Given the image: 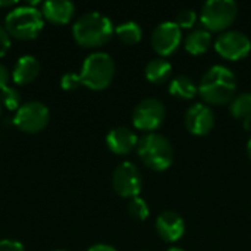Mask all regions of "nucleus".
<instances>
[{"label":"nucleus","mask_w":251,"mask_h":251,"mask_svg":"<svg viewBox=\"0 0 251 251\" xmlns=\"http://www.w3.org/2000/svg\"><path fill=\"white\" fill-rule=\"evenodd\" d=\"M199 94L207 104L231 103L237 94V76L224 65H213L209 68L199 82Z\"/></svg>","instance_id":"1"},{"label":"nucleus","mask_w":251,"mask_h":251,"mask_svg":"<svg viewBox=\"0 0 251 251\" xmlns=\"http://www.w3.org/2000/svg\"><path fill=\"white\" fill-rule=\"evenodd\" d=\"M112 21L100 12H87L74 24L72 34L82 47H99L106 44L113 35Z\"/></svg>","instance_id":"2"},{"label":"nucleus","mask_w":251,"mask_h":251,"mask_svg":"<svg viewBox=\"0 0 251 251\" xmlns=\"http://www.w3.org/2000/svg\"><path fill=\"white\" fill-rule=\"evenodd\" d=\"M137 153L151 171H166L174 162V147L169 138L159 132H149L138 140Z\"/></svg>","instance_id":"3"},{"label":"nucleus","mask_w":251,"mask_h":251,"mask_svg":"<svg viewBox=\"0 0 251 251\" xmlns=\"http://www.w3.org/2000/svg\"><path fill=\"white\" fill-rule=\"evenodd\" d=\"M115 62L110 54L104 51H94L82 63L81 72L76 74L79 85L91 90H104L110 85L115 76Z\"/></svg>","instance_id":"4"},{"label":"nucleus","mask_w":251,"mask_h":251,"mask_svg":"<svg viewBox=\"0 0 251 251\" xmlns=\"http://www.w3.org/2000/svg\"><path fill=\"white\" fill-rule=\"evenodd\" d=\"M43 13L31 6H19L6 15L4 26L9 35L19 40H32L43 29Z\"/></svg>","instance_id":"5"},{"label":"nucleus","mask_w":251,"mask_h":251,"mask_svg":"<svg viewBox=\"0 0 251 251\" xmlns=\"http://www.w3.org/2000/svg\"><path fill=\"white\" fill-rule=\"evenodd\" d=\"M238 15V4L234 0H209L203 4L200 21L207 31H226Z\"/></svg>","instance_id":"6"},{"label":"nucleus","mask_w":251,"mask_h":251,"mask_svg":"<svg viewBox=\"0 0 251 251\" xmlns=\"http://www.w3.org/2000/svg\"><path fill=\"white\" fill-rule=\"evenodd\" d=\"M166 116V109L165 104L154 99V97H149L141 100L134 112H132V124L137 129L146 131L149 132H154V129H157Z\"/></svg>","instance_id":"7"},{"label":"nucleus","mask_w":251,"mask_h":251,"mask_svg":"<svg viewBox=\"0 0 251 251\" xmlns=\"http://www.w3.org/2000/svg\"><path fill=\"white\" fill-rule=\"evenodd\" d=\"M50 119V112L41 101H26L24 103L13 118L15 126L28 134L40 132L46 128Z\"/></svg>","instance_id":"8"},{"label":"nucleus","mask_w":251,"mask_h":251,"mask_svg":"<svg viewBox=\"0 0 251 251\" xmlns=\"http://www.w3.org/2000/svg\"><path fill=\"white\" fill-rule=\"evenodd\" d=\"M112 185L118 196L124 199L138 197L143 188V178L132 162H122L116 166L112 176Z\"/></svg>","instance_id":"9"},{"label":"nucleus","mask_w":251,"mask_h":251,"mask_svg":"<svg viewBox=\"0 0 251 251\" xmlns=\"http://www.w3.org/2000/svg\"><path fill=\"white\" fill-rule=\"evenodd\" d=\"M215 50L225 59L240 60L251 51V40L241 31L226 29L221 32L215 41Z\"/></svg>","instance_id":"10"},{"label":"nucleus","mask_w":251,"mask_h":251,"mask_svg":"<svg viewBox=\"0 0 251 251\" xmlns=\"http://www.w3.org/2000/svg\"><path fill=\"white\" fill-rule=\"evenodd\" d=\"M181 28L171 21L159 24L151 34V46L154 51H157L160 56H171L172 53H175L181 44Z\"/></svg>","instance_id":"11"},{"label":"nucleus","mask_w":251,"mask_h":251,"mask_svg":"<svg viewBox=\"0 0 251 251\" xmlns=\"http://www.w3.org/2000/svg\"><path fill=\"white\" fill-rule=\"evenodd\" d=\"M184 124L188 132H191L193 135H207L215 126L213 110L204 103H196L187 109Z\"/></svg>","instance_id":"12"},{"label":"nucleus","mask_w":251,"mask_h":251,"mask_svg":"<svg viewBox=\"0 0 251 251\" xmlns=\"http://www.w3.org/2000/svg\"><path fill=\"white\" fill-rule=\"evenodd\" d=\"M156 231L163 241L176 243L184 237L185 222L179 213L174 210H165L156 219Z\"/></svg>","instance_id":"13"},{"label":"nucleus","mask_w":251,"mask_h":251,"mask_svg":"<svg viewBox=\"0 0 251 251\" xmlns=\"http://www.w3.org/2000/svg\"><path fill=\"white\" fill-rule=\"evenodd\" d=\"M138 140L140 138L135 135V132L131 131L126 126L113 128L106 135L107 149L115 154H128V153H131L137 147Z\"/></svg>","instance_id":"14"},{"label":"nucleus","mask_w":251,"mask_h":251,"mask_svg":"<svg viewBox=\"0 0 251 251\" xmlns=\"http://www.w3.org/2000/svg\"><path fill=\"white\" fill-rule=\"evenodd\" d=\"M41 13L43 18H46L49 22L65 25L72 19L75 13V6L69 0H49L43 3Z\"/></svg>","instance_id":"15"},{"label":"nucleus","mask_w":251,"mask_h":251,"mask_svg":"<svg viewBox=\"0 0 251 251\" xmlns=\"http://www.w3.org/2000/svg\"><path fill=\"white\" fill-rule=\"evenodd\" d=\"M38 74H40L38 60L31 54H25V56H21L18 62L15 63L12 78L16 84L22 85V84H28L34 81L38 76Z\"/></svg>","instance_id":"16"},{"label":"nucleus","mask_w":251,"mask_h":251,"mask_svg":"<svg viewBox=\"0 0 251 251\" xmlns=\"http://www.w3.org/2000/svg\"><path fill=\"white\" fill-rule=\"evenodd\" d=\"M212 44V34L206 28H196L193 29L184 41L185 50L194 56L203 54Z\"/></svg>","instance_id":"17"},{"label":"nucleus","mask_w":251,"mask_h":251,"mask_svg":"<svg viewBox=\"0 0 251 251\" xmlns=\"http://www.w3.org/2000/svg\"><path fill=\"white\" fill-rule=\"evenodd\" d=\"M146 78L153 84H163L169 79L172 74V65L163 57H156L147 62L144 69Z\"/></svg>","instance_id":"18"},{"label":"nucleus","mask_w":251,"mask_h":251,"mask_svg":"<svg viewBox=\"0 0 251 251\" xmlns=\"http://www.w3.org/2000/svg\"><path fill=\"white\" fill-rule=\"evenodd\" d=\"M169 93L178 99L190 100L199 93V85L194 84V81L187 75H178L174 78L169 84Z\"/></svg>","instance_id":"19"},{"label":"nucleus","mask_w":251,"mask_h":251,"mask_svg":"<svg viewBox=\"0 0 251 251\" xmlns=\"http://www.w3.org/2000/svg\"><path fill=\"white\" fill-rule=\"evenodd\" d=\"M118 38L125 44H137L143 37V29L135 21H126L115 28Z\"/></svg>","instance_id":"20"},{"label":"nucleus","mask_w":251,"mask_h":251,"mask_svg":"<svg viewBox=\"0 0 251 251\" xmlns=\"http://www.w3.org/2000/svg\"><path fill=\"white\" fill-rule=\"evenodd\" d=\"M231 115L237 119H246L251 116V93H241L229 103Z\"/></svg>","instance_id":"21"},{"label":"nucleus","mask_w":251,"mask_h":251,"mask_svg":"<svg viewBox=\"0 0 251 251\" xmlns=\"http://www.w3.org/2000/svg\"><path fill=\"white\" fill-rule=\"evenodd\" d=\"M128 213L131 218L137 219V221H144L149 218L150 215V209H149V204L146 203L144 199L141 197H134L129 200L128 203Z\"/></svg>","instance_id":"22"},{"label":"nucleus","mask_w":251,"mask_h":251,"mask_svg":"<svg viewBox=\"0 0 251 251\" xmlns=\"http://www.w3.org/2000/svg\"><path fill=\"white\" fill-rule=\"evenodd\" d=\"M0 100L1 103L9 109V110H18L22 104H21V94L19 91L15 88V87H4L1 90V94H0Z\"/></svg>","instance_id":"23"},{"label":"nucleus","mask_w":251,"mask_h":251,"mask_svg":"<svg viewBox=\"0 0 251 251\" xmlns=\"http://www.w3.org/2000/svg\"><path fill=\"white\" fill-rule=\"evenodd\" d=\"M197 21V13L194 9H182L175 16V24L182 28H191Z\"/></svg>","instance_id":"24"},{"label":"nucleus","mask_w":251,"mask_h":251,"mask_svg":"<svg viewBox=\"0 0 251 251\" xmlns=\"http://www.w3.org/2000/svg\"><path fill=\"white\" fill-rule=\"evenodd\" d=\"M62 87L65 90H75L79 87V82H78V76L76 74H65L62 76Z\"/></svg>","instance_id":"25"},{"label":"nucleus","mask_w":251,"mask_h":251,"mask_svg":"<svg viewBox=\"0 0 251 251\" xmlns=\"http://www.w3.org/2000/svg\"><path fill=\"white\" fill-rule=\"evenodd\" d=\"M0 251H25L24 244L15 240H0Z\"/></svg>","instance_id":"26"},{"label":"nucleus","mask_w":251,"mask_h":251,"mask_svg":"<svg viewBox=\"0 0 251 251\" xmlns=\"http://www.w3.org/2000/svg\"><path fill=\"white\" fill-rule=\"evenodd\" d=\"M9 47H10V37L6 31V28L0 26V57L7 53Z\"/></svg>","instance_id":"27"},{"label":"nucleus","mask_w":251,"mask_h":251,"mask_svg":"<svg viewBox=\"0 0 251 251\" xmlns=\"http://www.w3.org/2000/svg\"><path fill=\"white\" fill-rule=\"evenodd\" d=\"M7 82H9V71L4 65L0 63V91L7 87Z\"/></svg>","instance_id":"28"},{"label":"nucleus","mask_w":251,"mask_h":251,"mask_svg":"<svg viewBox=\"0 0 251 251\" xmlns=\"http://www.w3.org/2000/svg\"><path fill=\"white\" fill-rule=\"evenodd\" d=\"M88 251H118L115 247L109 246V244H96L93 247H90Z\"/></svg>","instance_id":"29"},{"label":"nucleus","mask_w":251,"mask_h":251,"mask_svg":"<svg viewBox=\"0 0 251 251\" xmlns=\"http://www.w3.org/2000/svg\"><path fill=\"white\" fill-rule=\"evenodd\" d=\"M244 128H246L249 132H251V116H249V118H246V119H244Z\"/></svg>","instance_id":"30"},{"label":"nucleus","mask_w":251,"mask_h":251,"mask_svg":"<svg viewBox=\"0 0 251 251\" xmlns=\"http://www.w3.org/2000/svg\"><path fill=\"white\" fill-rule=\"evenodd\" d=\"M15 4V1H12V0H7V1H0V6H13Z\"/></svg>","instance_id":"31"},{"label":"nucleus","mask_w":251,"mask_h":251,"mask_svg":"<svg viewBox=\"0 0 251 251\" xmlns=\"http://www.w3.org/2000/svg\"><path fill=\"white\" fill-rule=\"evenodd\" d=\"M247 154H249V157H250L251 160V137L250 140H249V143H247Z\"/></svg>","instance_id":"32"},{"label":"nucleus","mask_w":251,"mask_h":251,"mask_svg":"<svg viewBox=\"0 0 251 251\" xmlns=\"http://www.w3.org/2000/svg\"><path fill=\"white\" fill-rule=\"evenodd\" d=\"M166 251H185V250H182V249H179V247H171V249H168Z\"/></svg>","instance_id":"33"}]
</instances>
